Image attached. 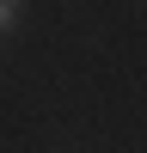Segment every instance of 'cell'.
I'll use <instances>...</instances> for the list:
<instances>
[{
	"label": "cell",
	"instance_id": "cell-1",
	"mask_svg": "<svg viewBox=\"0 0 147 153\" xmlns=\"http://www.w3.org/2000/svg\"><path fill=\"white\" fill-rule=\"evenodd\" d=\"M19 19H24V0H0V31H12Z\"/></svg>",
	"mask_w": 147,
	"mask_h": 153
}]
</instances>
